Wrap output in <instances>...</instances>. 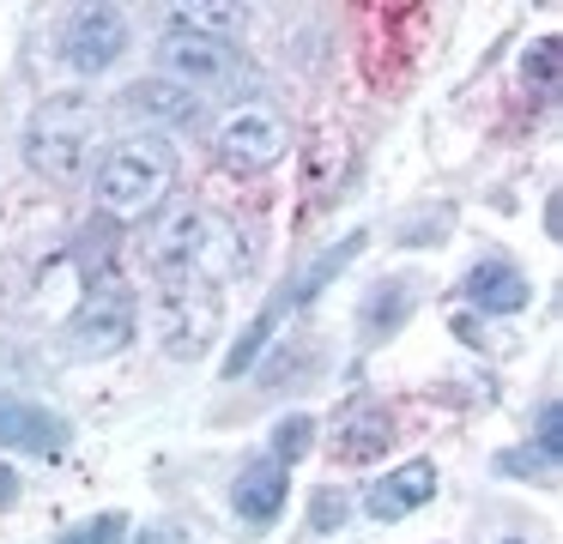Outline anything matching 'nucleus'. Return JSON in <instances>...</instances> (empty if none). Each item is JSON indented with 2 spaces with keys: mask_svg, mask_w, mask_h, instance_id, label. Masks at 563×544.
Instances as JSON below:
<instances>
[{
  "mask_svg": "<svg viewBox=\"0 0 563 544\" xmlns=\"http://www.w3.org/2000/svg\"><path fill=\"white\" fill-rule=\"evenodd\" d=\"M309 442H316V418H309V411H291V418L273 423V454L267 459H279V466L291 471L297 459L309 454Z\"/></svg>",
  "mask_w": 563,
  "mask_h": 544,
  "instance_id": "obj_18",
  "label": "nucleus"
},
{
  "mask_svg": "<svg viewBox=\"0 0 563 544\" xmlns=\"http://www.w3.org/2000/svg\"><path fill=\"white\" fill-rule=\"evenodd\" d=\"M98 127H103L98 103H91L86 91H49L25 121V164L37 169V176L74 188V181H86L91 164H98Z\"/></svg>",
  "mask_w": 563,
  "mask_h": 544,
  "instance_id": "obj_1",
  "label": "nucleus"
},
{
  "mask_svg": "<svg viewBox=\"0 0 563 544\" xmlns=\"http://www.w3.org/2000/svg\"><path fill=\"white\" fill-rule=\"evenodd\" d=\"M345 520H352V502H345V490L321 484V490L309 496V532H340Z\"/></svg>",
  "mask_w": 563,
  "mask_h": 544,
  "instance_id": "obj_20",
  "label": "nucleus"
},
{
  "mask_svg": "<svg viewBox=\"0 0 563 544\" xmlns=\"http://www.w3.org/2000/svg\"><path fill=\"white\" fill-rule=\"evenodd\" d=\"M115 103H122L128 121H146V133L152 127H195V121H200V97L183 91L176 79H164V73L134 79L122 97H115Z\"/></svg>",
  "mask_w": 563,
  "mask_h": 544,
  "instance_id": "obj_10",
  "label": "nucleus"
},
{
  "mask_svg": "<svg viewBox=\"0 0 563 544\" xmlns=\"http://www.w3.org/2000/svg\"><path fill=\"white\" fill-rule=\"evenodd\" d=\"M563 406L558 399H545V406H539V442H533V454H545V459H558L563 454Z\"/></svg>",
  "mask_w": 563,
  "mask_h": 544,
  "instance_id": "obj_22",
  "label": "nucleus"
},
{
  "mask_svg": "<svg viewBox=\"0 0 563 544\" xmlns=\"http://www.w3.org/2000/svg\"><path fill=\"white\" fill-rule=\"evenodd\" d=\"M418 302V278L412 273H394V278H376L364 297V309H357V326H364V338H388L406 326V314H412Z\"/></svg>",
  "mask_w": 563,
  "mask_h": 544,
  "instance_id": "obj_15",
  "label": "nucleus"
},
{
  "mask_svg": "<svg viewBox=\"0 0 563 544\" xmlns=\"http://www.w3.org/2000/svg\"><path fill=\"white\" fill-rule=\"evenodd\" d=\"M176 188V145L164 133H134L98 164V206L110 218H146Z\"/></svg>",
  "mask_w": 563,
  "mask_h": 544,
  "instance_id": "obj_2",
  "label": "nucleus"
},
{
  "mask_svg": "<svg viewBox=\"0 0 563 544\" xmlns=\"http://www.w3.org/2000/svg\"><path fill=\"white\" fill-rule=\"evenodd\" d=\"M128 55V19L115 7H79L62 24V60L74 73H110Z\"/></svg>",
  "mask_w": 563,
  "mask_h": 544,
  "instance_id": "obj_7",
  "label": "nucleus"
},
{
  "mask_svg": "<svg viewBox=\"0 0 563 544\" xmlns=\"http://www.w3.org/2000/svg\"><path fill=\"white\" fill-rule=\"evenodd\" d=\"M364 242H369V230H345V236L333 242V248H321V254H316V260H309L297 278H285L279 302H285V309H309V302H316L321 290H328L333 278H340L345 266H352L357 254H364Z\"/></svg>",
  "mask_w": 563,
  "mask_h": 544,
  "instance_id": "obj_14",
  "label": "nucleus"
},
{
  "mask_svg": "<svg viewBox=\"0 0 563 544\" xmlns=\"http://www.w3.org/2000/svg\"><path fill=\"white\" fill-rule=\"evenodd\" d=\"M212 290H195V278H183V285H170V297H164L158 309V326H164V345H170V357H200L212 338V326H219V309H200L195 302H207Z\"/></svg>",
  "mask_w": 563,
  "mask_h": 544,
  "instance_id": "obj_13",
  "label": "nucleus"
},
{
  "mask_svg": "<svg viewBox=\"0 0 563 544\" xmlns=\"http://www.w3.org/2000/svg\"><path fill=\"white\" fill-rule=\"evenodd\" d=\"M497 544H527V539H497Z\"/></svg>",
  "mask_w": 563,
  "mask_h": 544,
  "instance_id": "obj_25",
  "label": "nucleus"
},
{
  "mask_svg": "<svg viewBox=\"0 0 563 544\" xmlns=\"http://www.w3.org/2000/svg\"><path fill=\"white\" fill-rule=\"evenodd\" d=\"M285 502H291V471L279 466V459H249L243 471H236L231 484V508L243 526H273V520L285 514Z\"/></svg>",
  "mask_w": 563,
  "mask_h": 544,
  "instance_id": "obj_11",
  "label": "nucleus"
},
{
  "mask_svg": "<svg viewBox=\"0 0 563 544\" xmlns=\"http://www.w3.org/2000/svg\"><path fill=\"white\" fill-rule=\"evenodd\" d=\"M13 502H19V471L0 459V508H13Z\"/></svg>",
  "mask_w": 563,
  "mask_h": 544,
  "instance_id": "obj_24",
  "label": "nucleus"
},
{
  "mask_svg": "<svg viewBox=\"0 0 563 544\" xmlns=\"http://www.w3.org/2000/svg\"><path fill=\"white\" fill-rule=\"evenodd\" d=\"M388 442H394V418L382 406H357L352 418L340 423V459H376V454H388Z\"/></svg>",
  "mask_w": 563,
  "mask_h": 544,
  "instance_id": "obj_16",
  "label": "nucleus"
},
{
  "mask_svg": "<svg viewBox=\"0 0 563 544\" xmlns=\"http://www.w3.org/2000/svg\"><path fill=\"white\" fill-rule=\"evenodd\" d=\"M497 471H515V478H551V471H558V459L521 447V454H497Z\"/></svg>",
  "mask_w": 563,
  "mask_h": 544,
  "instance_id": "obj_23",
  "label": "nucleus"
},
{
  "mask_svg": "<svg viewBox=\"0 0 563 544\" xmlns=\"http://www.w3.org/2000/svg\"><path fill=\"white\" fill-rule=\"evenodd\" d=\"M437 459H406V466H394L388 478H376L364 490V514L382 520V526H394V520L418 514L424 502H437Z\"/></svg>",
  "mask_w": 563,
  "mask_h": 544,
  "instance_id": "obj_9",
  "label": "nucleus"
},
{
  "mask_svg": "<svg viewBox=\"0 0 563 544\" xmlns=\"http://www.w3.org/2000/svg\"><path fill=\"white\" fill-rule=\"evenodd\" d=\"M279 321H285V302H267V309H261L255 321L243 326V338H236V345L224 351V363H219V369H224V381H236V375H249V369H255V363H261V351H267V338L279 333Z\"/></svg>",
  "mask_w": 563,
  "mask_h": 544,
  "instance_id": "obj_17",
  "label": "nucleus"
},
{
  "mask_svg": "<svg viewBox=\"0 0 563 544\" xmlns=\"http://www.w3.org/2000/svg\"><path fill=\"white\" fill-rule=\"evenodd\" d=\"M140 333V302L128 285H115V278H98V285L79 297V309L67 314V345L79 351V357H115V351H128Z\"/></svg>",
  "mask_w": 563,
  "mask_h": 544,
  "instance_id": "obj_5",
  "label": "nucleus"
},
{
  "mask_svg": "<svg viewBox=\"0 0 563 544\" xmlns=\"http://www.w3.org/2000/svg\"><path fill=\"white\" fill-rule=\"evenodd\" d=\"M74 442V423L62 411H49L43 399H25V393H0V447L13 454H67Z\"/></svg>",
  "mask_w": 563,
  "mask_h": 544,
  "instance_id": "obj_8",
  "label": "nucleus"
},
{
  "mask_svg": "<svg viewBox=\"0 0 563 544\" xmlns=\"http://www.w3.org/2000/svg\"><path fill=\"white\" fill-rule=\"evenodd\" d=\"M158 73L195 97H243L255 85V67L243 60V48L219 43V36H200L188 24H170L158 36Z\"/></svg>",
  "mask_w": 563,
  "mask_h": 544,
  "instance_id": "obj_3",
  "label": "nucleus"
},
{
  "mask_svg": "<svg viewBox=\"0 0 563 544\" xmlns=\"http://www.w3.org/2000/svg\"><path fill=\"white\" fill-rule=\"evenodd\" d=\"M521 73H527V85H539L545 97L558 91V36H539V43H527Z\"/></svg>",
  "mask_w": 563,
  "mask_h": 544,
  "instance_id": "obj_19",
  "label": "nucleus"
},
{
  "mask_svg": "<svg viewBox=\"0 0 563 544\" xmlns=\"http://www.w3.org/2000/svg\"><path fill=\"white\" fill-rule=\"evenodd\" d=\"M122 532H128L122 514H91V520H79L74 532H62L55 544H122Z\"/></svg>",
  "mask_w": 563,
  "mask_h": 544,
  "instance_id": "obj_21",
  "label": "nucleus"
},
{
  "mask_svg": "<svg viewBox=\"0 0 563 544\" xmlns=\"http://www.w3.org/2000/svg\"><path fill=\"white\" fill-rule=\"evenodd\" d=\"M461 297L473 302L478 314H521L527 302H533V285H527V273H521L515 260L485 254V260H478L473 273L461 278Z\"/></svg>",
  "mask_w": 563,
  "mask_h": 544,
  "instance_id": "obj_12",
  "label": "nucleus"
},
{
  "mask_svg": "<svg viewBox=\"0 0 563 544\" xmlns=\"http://www.w3.org/2000/svg\"><path fill=\"white\" fill-rule=\"evenodd\" d=\"M212 152L231 176H261L285 157V121L267 115V109H236V115L219 121L212 133Z\"/></svg>",
  "mask_w": 563,
  "mask_h": 544,
  "instance_id": "obj_6",
  "label": "nucleus"
},
{
  "mask_svg": "<svg viewBox=\"0 0 563 544\" xmlns=\"http://www.w3.org/2000/svg\"><path fill=\"white\" fill-rule=\"evenodd\" d=\"M212 236V212L200 200H164L146 224V266L164 278V285H183V278H200V254H207Z\"/></svg>",
  "mask_w": 563,
  "mask_h": 544,
  "instance_id": "obj_4",
  "label": "nucleus"
}]
</instances>
